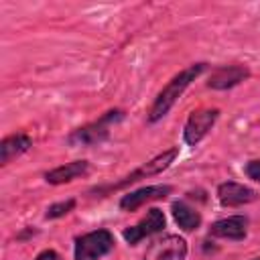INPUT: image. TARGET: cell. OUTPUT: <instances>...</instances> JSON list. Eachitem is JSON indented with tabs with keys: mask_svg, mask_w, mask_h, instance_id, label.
Wrapping results in <instances>:
<instances>
[{
	"mask_svg": "<svg viewBox=\"0 0 260 260\" xmlns=\"http://www.w3.org/2000/svg\"><path fill=\"white\" fill-rule=\"evenodd\" d=\"M28 148H30V138L26 134H12V136L4 138L2 144H0V162L6 165L14 156L26 152Z\"/></svg>",
	"mask_w": 260,
	"mask_h": 260,
	"instance_id": "cell-13",
	"label": "cell"
},
{
	"mask_svg": "<svg viewBox=\"0 0 260 260\" xmlns=\"http://www.w3.org/2000/svg\"><path fill=\"white\" fill-rule=\"evenodd\" d=\"M217 114L219 112L215 108H205V110L193 112L189 116L187 124H185V142L187 144H197L209 132V128L215 124Z\"/></svg>",
	"mask_w": 260,
	"mask_h": 260,
	"instance_id": "cell-6",
	"label": "cell"
},
{
	"mask_svg": "<svg viewBox=\"0 0 260 260\" xmlns=\"http://www.w3.org/2000/svg\"><path fill=\"white\" fill-rule=\"evenodd\" d=\"M173 215H175L179 228H183L185 232H191V230H195L201 223V215L193 207H189L187 203H183V201L173 203Z\"/></svg>",
	"mask_w": 260,
	"mask_h": 260,
	"instance_id": "cell-14",
	"label": "cell"
},
{
	"mask_svg": "<svg viewBox=\"0 0 260 260\" xmlns=\"http://www.w3.org/2000/svg\"><path fill=\"white\" fill-rule=\"evenodd\" d=\"M246 173H248L250 179H254V181L260 183V160H250L246 165Z\"/></svg>",
	"mask_w": 260,
	"mask_h": 260,
	"instance_id": "cell-16",
	"label": "cell"
},
{
	"mask_svg": "<svg viewBox=\"0 0 260 260\" xmlns=\"http://www.w3.org/2000/svg\"><path fill=\"white\" fill-rule=\"evenodd\" d=\"M217 197L221 201V205H242V203H250L256 201L258 193L250 187H244L240 183H223L217 189Z\"/></svg>",
	"mask_w": 260,
	"mask_h": 260,
	"instance_id": "cell-9",
	"label": "cell"
},
{
	"mask_svg": "<svg viewBox=\"0 0 260 260\" xmlns=\"http://www.w3.org/2000/svg\"><path fill=\"white\" fill-rule=\"evenodd\" d=\"M35 260H61V256H59L57 252H53V250H45V252H41Z\"/></svg>",
	"mask_w": 260,
	"mask_h": 260,
	"instance_id": "cell-17",
	"label": "cell"
},
{
	"mask_svg": "<svg viewBox=\"0 0 260 260\" xmlns=\"http://www.w3.org/2000/svg\"><path fill=\"white\" fill-rule=\"evenodd\" d=\"M258 260H260V258H258Z\"/></svg>",
	"mask_w": 260,
	"mask_h": 260,
	"instance_id": "cell-18",
	"label": "cell"
},
{
	"mask_svg": "<svg viewBox=\"0 0 260 260\" xmlns=\"http://www.w3.org/2000/svg\"><path fill=\"white\" fill-rule=\"evenodd\" d=\"M162 228H165V213L154 207V209H150V211L146 213V217L140 219L136 225L126 228L122 236H124V240H126L128 244H136V242H140L142 238L160 232Z\"/></svg>",
	"mask_w": 260,
	"mask_h": 260,
	"instance_id": "cell-7",
	"label": "cell"
},
{
	"mask_svg": "<svg viewBox=\"0 0 260 260\" xmlns=\"http://www.w3.org/2000/svg\"><path fill=\"white\" fill-rule=\"evenodd\" d=\"M246 217L242 215H232L225 219H219L211 225V234L217 238H228V240H242L246 236Z\"/></svg>",
	"mask_w": 260,
	"mask_h": 260,
	"instance_id": "cell-11",
	"label": "cell"
},
{
	"mask_svg": "<svg viewBox=\"0 0 260 260\" xmlns=\"http://www.w3.org/2000/svg\"><path fill=\"white\" fill-rule=\"evenodd\" d=\"M114 248V238L108 230L89 232L75 242V260H98Z\"/></svg>",
	"mask_w": 260,
	"mask_h": 260,
	"instance_id": "cell-2",
	"label": "cell"
},
{
	"mask_svg": "<svg viewBox=\"0 0 260 260\" xmlns=\"http://www.w3.org/2000/svg\"><path fill=\"white\" fill-rule=\"evenodd\" d=\"M73 205H75L73 199H67V201H63V203H55V205H51V207L47 209V217H59V215H65L67 211L73 209Z\"/></svg>",
	"mask_w": 260,
	"mask_h": 260,
	"instance_id": "cell-15",
	"label": "cell"
},
{
	"mask_svg": "<svg viewBox=\"0 0 260 260\" xmlns=\"http://www.w3.org/2000/svg\"><path fill=\"white\" fill-rule=\"evenodd\" d=\"M120 118H122V112H120V110H112V112L104 114L98 122H93V124H89V126H85V128L75 130V132L69 136V142H71V144H98V142H102V140L108 136L110 126H112L114 122H118Z\"/></svg>",
	"mask_w": 260,
	"mask_h": 260,
	"instance_id": "cell-3",
	"label": "cell"
},
{
	"mask_svg": "<svg viewBox=\"0 0 260 260\" xmlns=\"http://www.w3.org/2000/svg\"><path fill=\"white\" fill-rule=\"evenodd\" d=\"M187 244L179 236H165L150 244L144 260H185Z\"/></svg>",
	"mask_w": 260,
	"mask_h": 260,
	"instance_id": "cell-5",
	"label": "cell"
},
{
	"mask_svg": "<svg viewBox=\"0 0 260 260\" xmlns=\"http://www.w3.org/2000/svg\"><path fill=\"white\" fill-rule=\"evenodd\" d=\"M175 156H177V148L165 150L162 154H158V156H156V158H152L150 162L142 165L140 169H136L134 173H130L128 177H124L120 183L110 185V187H104V189H95V193H106V191H112V189H120V187H126V185H130V183H136V181H140V179H144V177L156 175V173L165 171V169H167V167H169V165L175 160Z\"/></svg>",
	"mask_w": 260,
	"mask_h": 260,
	"instance_id": "cell-4",
	"label": "cell"
},
{
	"mask_svg": "<svg viewBox=\"0 0 260 260\" xmlns=\"http://www.w3.org/2000/svg\"><path fill=\"white\" fill-rule=\"evenodd\" d=\"M85 173H87V162L85 160H73V162H67L63 167H57V169L49 171L45 175V179L53 185H59V183L73 181V179H77L79 175H85Z\"/></svg>",
	"mask_w": 260,
	"mask_h": 260,
	"instance_id": "cell-12",
	"label": "cell"
},
{
	"mask_svg": "<svg viewBox=\"0 0 260 260\" xmlns=\"http://www.w3.org/2000/svg\"><path fill=\"white\" fill-rule=\"evenodd\" d=\"M203 69H205V63H195V65L183 69L181 73H177V75L165 85V89L158 93V98L154 100V104H152V108H150V112H148V120H150V122L160 120V118L173 108V104L179 100V95L185 91V87H187Z\"/></svg>",
	"mask_w": 260,
	"mask_h": 260,
	"instance_id": "cell-1",
	"label": "cell"
},
{
	"mask_svg": "<svg viewBox=\"0 0 260 260\" xmlns=\"http://www.w3.org/2000/svg\"><path fill=\"white\" fill-rule=\"evenodd\" d=\"M171 193V187L169 185H154V187H142L134 193H128L122 197L120 201V207L126 209V211H134L138 209L142 203L146 201H152V199H160V197H167Z\"/></svg>",
	"mask_w": 260,
	"mask_h": 260,
	"instance_id": "cell-8",
	"label": "cell"
},
{
	"mask_svg": "<svg viewBox=\"0 0 260 260\" xmlns=\"http://www.w3.org/2000/svg\"><path fill=\"white\" fill-rule=\"evenodd\" d=\"M244 77H248V69L246 67H242V65H230V67L217 69L209 77L207 85L213 87V89H228V87H234L236 83H240Z\"/></svg>",
	"mask_w": 260,
	"mask_h": 260,
	"instance_id": "cell-10",
	"label": "cell"
}]
</instances>
